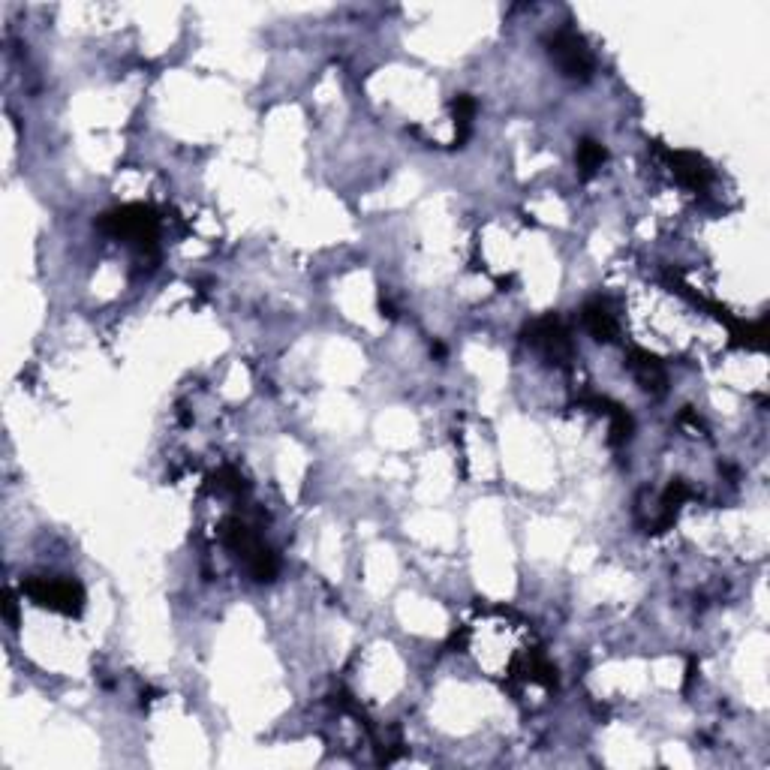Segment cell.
<instances>
[{
  "mask_svg": "<svg viewBox=\"0 0 770 770\" xmlns=\"http://www.w3.org/2000/svg\"><path fill=\"white\" fill-rule=\"evenodd\" d=\"M97 229L127 241L139 256H157V235H160V220L154 208L148 205H124L97 220Z\"/></svg>",
  "mask_w": 770,
  "mask_h": 770,
  "instance_id": "obj_1",
  "label": "cell"
},
{
  "mask_svg": "<svg viewBox=\"0 0 770 770\" xmlns=\"http://www.w3.org/2000/svg\"><path fill=\"white\" fill-rule=\"evenodd\" d=\"M220 539H223V545L244 563L247 575H250L256 584H268V581L277 578V572H280L277 554H274L241 518H226V521L220 524Z\"/></svg>",
  "mask_w": 770,
  "mask_h": 770,
  "instance_id": "obj_2",
  "label": "cell"
},
{
  "mask_svg": "<svg viewBox=\"0 0 770 770\" xmlns=\"http://www.w3.org/2000/svg\"><path fill=\"white\" fill-rule=\"evenodd\" d=\"M22 590L40 608L58 611V614H67V617H79L82 608H85V590L73 578H61V575H55V578H28Z\"/></svg>",
  "mask_w": 770,
  "mask_h": 770,
  "instance_id": "obj_3",
  "label": "cell"
},
{
  "mask_svg": "<svg viewBox=\"0 0 770 770\" xmlns=\"http://www.w3.org/2000/svg\"><path fill=\"white\" fill-rule=\"evenodd\" d=\"M545 46H548L551 61L557 64V70H560L569 82H590V79H593V70H596L593 55H590L587 43H584L575 31H569V28L554 31V34L545 40Z\"/></svg>",
  "mask_w": 770,
  "mask_h": 770,
  "instance_id": "obj_4",
  "label": "cell"
},
{
  "mask_svg": "<svg viewBox=\"0 0 770 770\" xmlns=\"http://www.w3.org/2000/svg\"><path fill=\"white\" fill-rule=\"evenodd\" d=\"M524 340H527L533 349H539L548 364H557V367H566V364L572 361V355H575L572 337H569L566 325L560 322V316H554V313H548V316L530 322V325L524 328Z\"/></svg>",
  "mask_w": 770,
  "mask_h": 770,
  "instance_id": "obj_5",
  "label": "cell"
},
{
  "mask_svg": "<svg viewBox=\"0 0 770 770\" xmlns=\"http://www.w3.org/2000/svg\"><path fill=\"white\" fill-rule=\"evenodd\" d=\"M626 364H629V370L635 373L638 385H641L647 395L659 398V395L668 392V376H665V367H662V361H659L656 355H647V352H641V349H632V352L626 355Z\"/></svg>",
  "mask_w": 770,
  "mask_h": 770,
  "instance_id": "obj_6",
  "label": "cell"
},
{
  "mask_svg": "<svg viewBox=\"0 0 770 770\" xmlns=\"http://www.w3.org/2000/svg\"><path fill=\"white\" fill-rule=\"evenodd\" d=\"M665 157H668V163H671V169H674V175L680 178L683 187L704 190L710 184V166L698 154H692V151H665Z\"/></svg>",
  "mask_w": 770,
  "mask_h": 770,
  "instance_id": "obj_7",
  "label": "cell"
},
{
  "mask_svg": "<svg viewBox=\"0 0 770 770\" xmlns=\"http://www.w3.org/2000/svg\"><path fill=\"white\" fill-rule=\"evenodd\" d=\"M581 322H584V328L590 331V337L599 340V343H611V340L617 337V319H614L608 301H602V298L584 304Z\"/></svg>",
  "mask_w": 770,
  "mask_h": 770,
  "instance_id": "obj_8",
  "label": "cell"
},
{
  "mask_svg": "<svg viewBox=\"0 0 770 770\" xmlns=\"http://www.w3.org/2000/svg\"><path fill=\"white\" fill-rule=\"evenodd\" d=\"M578 169H581V178L584 181H590L599 169H602V163L608 160V151H605V145L602 142H596V139H581L578 142Z\"/></svg>",
  "mask_w": 770,
  "mask_h": 770,
  "instance_id": "obj_9",
  "label": "cell"
},
{
  "mask_svg": "<svg viewBox=\"0 0 770 770\" xmlns=\"http://www.w3.org/2000/svg\"><path fill=\"white\" fill-rule=\"evenodd\" d=\"M452 112H455V127H458V136H455V145L461 148L470 133H473V118H476V100L470 94H458L452 100Z\"/></svg>",
  "mask_w": 770,
  "mask_h": 770,
  "instance_id": "obj_10",
  "label": "cell"
},
{
  "mask_svg": "<svg viewBox=\"0 0 770 770\" xmlns=\"http://www.w3.org/2000/svg\"><path fill=\"white\" fill-rule=\"evenodd\" d=\"M217 488L232 491V494H241L247 485H244V479H241L232 467H226V470H220V473H217Z\"/></svg>",
  "mask_w": 770,
  "mask_h": 770,
  "instance_id": "obj_11",
  "label": "cell"
},
{
  "mask_svg": "<svg viewBox=\"0 0 770 770\" xmlns=\"http://www.w3.org/2000/svg\"><path fill=\"white\" fill-rule=\"evenodd\" d=\"M4 614H7L10 623H16V599H13V593L4 596Z\"/></svg>",
  "mask_w": 770,
  "mask_h": 770,
  "instance_id": "obj_12",
  "label": "cell"
}]
</instances>
